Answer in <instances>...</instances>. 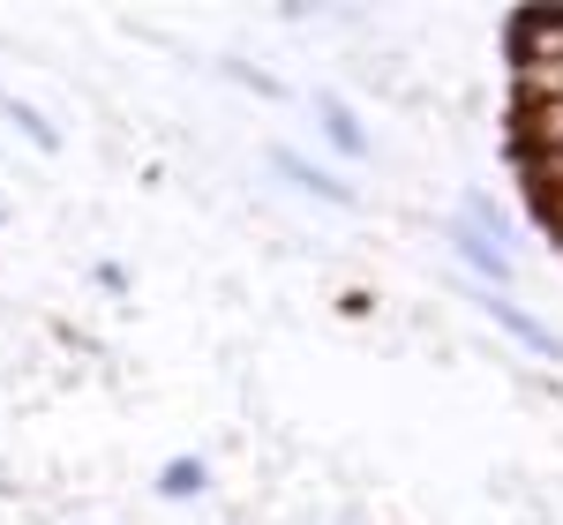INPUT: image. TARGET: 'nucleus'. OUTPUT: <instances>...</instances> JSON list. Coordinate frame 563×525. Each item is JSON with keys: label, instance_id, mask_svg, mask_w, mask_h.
I'll list each match as a JSON object with an SVG mask.
<instances>
[{"label": "nucleus", "instance_id": "obj_6", "mask_svg": "<svg viewBox=\"0 0 563 525\" xmlns=\"http://www.w3.org/2000/svg\"><path fill=\"white\" fill-rule=\"evenodd\" d=\"M0 113H8V121H15V129L31 135V143H38V150H60V135H53V121H45L38 105H23V98H8V90H0Z\"/></svg>", "mask_w": 563, "mask_h": 525}, {"label": "nucleus", "instance_id": "obj_5", "mask_svg": "<svg viewBox=\"0 0 563 525\" xmlns=\"http://www.w3.org/2000/svg\"><path fill=\"white\" fill-rule=\"evenodd\" d=\"M203 481H211V473H203V458H174V466L158 473V495H166V503H196Z\"/></svg>", "mask_w": 563, "mask_h": 525}, {"label": "nucleus", "instance_id": "obj_2", "mask_svg": "<svg viewBox=\"0 0 563 525\" xmlns=\"http://www.w3.org/2000/svg\"><path fill=\"white\" fill-rule=\"evenodd\" d=\"M271 166H278L286 180H301L308 196H323V203H339V211H353V188H346V180H331L323 166H308L301 150H271Z\"/></svg>", "mask_w": 563, "mask_h": 525}, {"label": "nucleus", "instance_id": "obj_3", "mask_svg": "<svg viewBox=\"0 0 563 525\" xmlns=\"http://www.w3.org/2000/svg\"><path fill=\"white\" fill-rule=\"evenodd\" d=\"M316 113H323V135H331V150H339V158H368V135H361V121H353L346 98H331V90H323V98H316Z\"/></svg>", "mask_w": 563, "mask_h": 525}, {"label": "nucleus", "instance_id": "obj_1", "mask_svg": "<svg viewBox=\"0 0 563 525\" xmlns=\"http://www.w3.org/2000/svg\"><path fill=\"white\" fill-rule=\"evenodd\" d=\"M443 241H451V256L466 262L474 278H488V286H504V278H511V256H504V248H496V241H488L481 225H466V219H443Z\"/></svg>", "mask_w": 563, "mask_h": 525}, {"label": "nucleus", "instance_id": "obj_4", "mask_svg": "<svg viewBox=\"0 0 563 525\" xmlns=\"http://www.w3.org/2000/svg\"><path fill=\"white\" fill-rule=\"evenodd\" d=\"M488 315H496V323H504V331H511V338H519L526 353H541V360H563V338H556V331H541V323H533L526 308H511V301H488Z\"/></svg>", "mask_w": 563, "mask_h": 525}]
</instances>
